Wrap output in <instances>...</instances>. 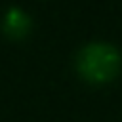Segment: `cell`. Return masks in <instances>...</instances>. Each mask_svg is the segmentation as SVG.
<instances>
[{
  "label": "cell",
  "mask_w": 122,
  "mask_h": 122,
  "mask_svg": "<svg viewBox=\"0 0 122 122\" xmlns=\"http://www.w3.org/2000/svg\"><path fill=\"white\" fill-rule=\"evenodd\" d=\"M2 29L11 38H23L30 30V17L21 8H10L4 15Z\"/></svg>",
  "instance_id": "obj_2"
},
{
  "label": "cell",
  "mask_w": 122,
  "mask_h": 122,
  "mask_svg": "<svg viewBox=\"0 0 122 122\" xmlns=\"http://www.w3.org/2000/svg\"><path fill=\"white\" fill-rule=\"evenodd\" d=\"M120 53L114 46L105 42H93L84 46L76 57V69L88 82H109L120 71Z\"/></svg>",
  "instance_id": "obj_1"
}]
</instances>
